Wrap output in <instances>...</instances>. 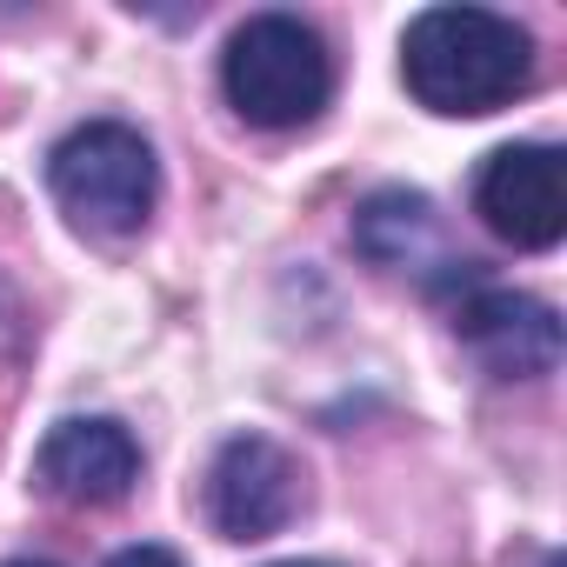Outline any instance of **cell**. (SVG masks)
I'll return each mask as SVG.
<instances>
[{
	"label": "cell",
	"instance_id": "cell-3",
	"mask_svg": "<svg viewBox=\"0 0 567 567\" xmlns=\"http://www.w3.org/2000/svg\"><path fill=\"white\" fill-rule=\"evenodd\" d=\"M48 187L61 214L87 234H134L147 227L161 200V161L141 127L127 121H87L54 141L48 154Z\"/></svg>",
	"mask_w": 567,
	"mask_h": 567
},
{
	"label": "cell",
	"instance_id": "cell-11",
	"mask_svg": "<svg viewBox=\"0 0 567 567\" xmlns=\"http://www.w3.org/2000/svg\"><path fill=\"white\" fill-rule=\"evenodd\" d=\"M14 567H54V560H14Z\"/></svg>",
	"mask_w": 567,
	"mask_h": 567
},
{
	"label": "cell",
	"instance_id": "cell-4",
	"mask_svg": "<svg viewBox=\"0 0 567 567\" xmlns=\"http://www.w3.org/2000/svg\"><path fill=\"white\" fill-rule=\"evenodd\" d=\"M474 214L494 240L540 254L567 234V174L560 154L540 141H507L481 161L474 174Z\"/></svg>",
	"mask_w": 567,
	"mask_h": 567
},
{
	"label": "cell",
	"instance_id": "cell-9",
	"mask_svg": "<svg viewBox=\"0 0 567 567\" xmlns=\"http://www.w3.org/2000/svg\"><path fill=\"white\" fill-rule=\"evenodd\" d=\"M107 567H181V554H174V547H161V540H134V547L107 554Z\"/></svg>",
	"mask_w": 567,
	"mask_h": 567
},
{
	"label": "cell",
	"instance_id": "cell-8",
	"mask_svg": "<svg viewBox=\"0 0 567 567\" xmlns=\"http://www.w3.org/2000/svg\"><path fill=\"white\" fill-rule=\"evenodd\" d=\"M354 240L368 260L381 267H408V274H427V288L454 295L461 280L474 274V260H454L441 247V220L427 207V194H408V187H381L361 214H354Z\"/></svg>",
	"mask_w": 567,
	"mask_h": 567
},
{
	"label": "cell",
	"instance_id": "cell-13",
	"mask_svg": "<svg viewBox=\"0 0 567 567\" xmlns=\"http://www.w3.org/2000/svg\"><path fill=\"white\" fill-rule=\"evenodd\" d=\"M547 567H560V560H547Z\"/></svg>",
	"mask_w": 567,
	"mask_h": 567
},
{
	"label": "cell",
	"instance_id": "cell-5",
	"mask_svg": "<svg viewBox=\"0 0 567 567\" xmlns=\"http://www.w3.org/2000/svg\"><path fill=\"white\" fill-rule=\"evenodd\" d=\"M454 308V334L467 341V354L501 374V381H540L560 368V315L534 295L514 288H487L481 274H467L447 295Z\"/></svg>",
	"mask_w": 567,
	"mask_h": 567
},
{
	"label": "cell",
	"instance_id": "cell-10",
	"mask_svg": "<svg viewBox=\"0 0 567 567\" xmlns=\"http://www.w3.org/2000/svg\"><path fill=\"white\" fill-rule=\"evenodd\" d=\"M274 567H328V560H274Z\"/></svg>",
	"mask_w": 567,
	"mask_h": 567
},
{
	"label": "cell",
	"instance_id": "cell-1",
	"mask_svg": "<svg viewBox=\"0 0 567 567\" xmlns=\"http://www.w3.org/2000/svg\"><path fill=\"white\" fill-rule=\"evenodd\" d=\"M401 81L427 114H494L534 81V34L487 8H427L401 34Z\"/></svg>",
	"mask_w": 567,
	"mask_h": 567
},
{
	"label": "cell",
	"instance_id": "cell-7",
	"mask_svg": "<svg viewBox=\"0 0 567 567\" xmlns=\"http://www.w3.org/2000/svg\"><path fill=\"white\" fill-rule=\"evenodd\" d=\"M34 481H41V494H54L68 507H114L141 481V447L107 414H68L48 427V441L34 454Z\"/></svg>",
	"mask_w": 567,
	"mask_h": 567
},
{
	"label": "cell",
	"instance_id": "cell-6",
	"mask_svg": "<svg viewBox=\"0 0 567 567\" xmlns=\"http://www.w3.org/2000/svg\"><path fill=\"white\" fill-rule=\"evenodd\" d=\"M308 501V481H301V461L267 441V434H234L220 441L214 467H207V514L227 540H267L280 534Z\"/></svg>",
	"mask_w": 567,
	"mask_h": 567
},
{
	"label": "cell",
	"instance_id": "cell-2",
	"mask_svg": "<svg viewBox=\"0 0 567 567\" xmlns=\"http://www.w3.org/2000/svg\"><path fill=\"white\" fill-rule=\"evenodd\" d=\"M220 87L247 127L288 134L334 101V54L301 14H254L220 54Z\"/></svg>",
	"mask_w": 567,
	"mask_h": 567
},
{
	"label": "cell",
	"instance_id": "cell-12",
	"mask_svg": "<svg viewBox=\"0 0 567 567\" xmlns=\"http://www.w3.org/2000/svg\"><path fill=\"white\" fill-rule=\"evenodd\" d=\"M0 341H8V308H0Z\"/></svg>",
	"mask_w": 567,
	"mask_h": 567
}]
</instances>
